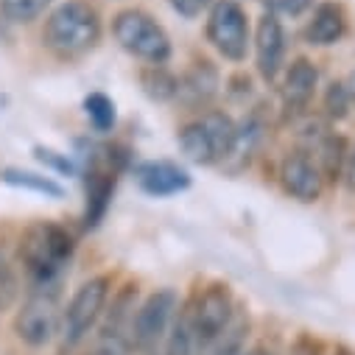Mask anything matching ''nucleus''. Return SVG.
Wrapping results in <instances>:
<instances>
[{
  "mask_svg": "<svg viewBox=\"0 0 355 355\" xmlns=\"http://www.w3.org/2000/svg\"><path fill=\"white\" fill-rule=\"evenodd\" d=\"M266 3H269V12L272 15L300 17V15H305L313 6V0H266Z\"/></svg>",
  "mask_w": 355,
  "mask_h": 355,
  "instance_id": "393cba45",
  "label": "nucleus"
},
{
  "mask_svg": "<svg viewBox=\"0 0 355 355\" xmlns=\"http://www.w3.org/2000/svg\"><path fill=\"white\" fill-rule=\"evenodd\" d=\"M112 37L126 53L148 64H165L171 59V40L165 28L140 9L118 12L112 20Z\"/></svg>",
  "mask_w": 355,
  "mask_h": 355,
  "instance_id": "20e7f679",
  "label": "nucleus"
},
{
  "mask_svg": "<svg viewBox=\"0 0 355 355\" xmlns=\"http://www.w3.org/2000/svg\"><path fill=\"white\" fill-rule=\"evenodd\" d=\"M42 40L59 59H76L93 51L101 40V20L93 6L81 3V0H67L51 12Z\"/></svg>",
  "mask_w": 355,
  "mask_h": 355,
  "instance_id": "f257e3e1",
  "label": "nucleus"
},
{
  "mask_svg": "<svg viewBox=\"0 0 355 355\" xmlns=\"http://www.w3.org/2000/svg\"><path fill=\"white\" fill-rule=\"evenodd\" d=\"M207 40L230 62H243L249 51V20L238 0H213L207 15Z\"/></svg>",
  "mask_w": 355,
  "mask_h": 355,
  "instance_id": "1a4fd4ad",
  "label": "nucleus"
},
{
  "mask_svg": "<svg viewBox=\"0 0 355 355\" xmlns=\"http://www.w3.org/2000/svg\"><path fill=\"white\" fill-rule=\"evenodd\" d=\"M283 59H286V31H283V23L277 20V15L266 12L257 20V28H254V62H257V73L266 81H275L277 73L283 70Z\"/></svg>",
  "mask_w": 355,
  "mask_h": 355,
  "instance_id": "f8f14e48",
  "label": "nucleus"
},
{
  "mask_svg": "<svg viewBox=\"0 0 355 355\" xmlns=\"http://www.w3.org/2000/svg\"><path fill=\"white\" fill-rule=\"evenodd\" d=\"M180 297L171 288H159L154 294H148L132 319V341H135V352L143 355H154L157 347H162L176 313H180Z\"/></svg>",
  "mask_w": 355,
  "mask_h": 355,
  "instance_id": "0eeeda50",
  "label": "nucleus"
},
{
  "mask_svg": "<svg viewBox=\"0 0 355 355\" xmlns=\"http://www.w3.org/2000/svg\"><path fill=\"white\" fill-rule=\"evenodd\" d=\"M51 0H0V12L12 23H34L45 15Z\"/></svg>",
  "mask_w": 355,
  "mask_h": 355,
  "instance_id": "4be33fe9",
  "label": "nucleus"
},
{
  "mask_svg": "<svg viewBox=\"0 0 355 355\" xmlns=\"http://www.w3.org/2000/svg\"><path fill=\"white\" fill-rule=\"evenodd\" d=\"M73 254V238L59 224H31L20 243V257L37 286H56L62 269Z\"/></svg>",
  "mask_w": 355,
  "mask_h": 355,
  "instance_id": "f03ea898",
  "label": "nucleus"
},
{
  "mask_svg": "<svg viewBox=\"0 0 355 355\" xmlns=\"http://www.w3.org/2000/svg\"><path fill=\"white\" fill-rule=\"evenodd\" d=\"M246 338H249V316L243 311H235L224 333L213 341V347L205 355H243L246 352Z\"/></svg>",
  "mask_w": 355,
  "mask_h": 355,
  "instance_id": "a211bd4d",
  "label": "nucleus"
},
{
  "mask_svg": "<svg viewBox=\"0 0 355 355\" xmlns=\"http://www.w3.org/2000/svg\"><path fill=\"white\" fill-rule=\"evenodd\" d=\"M235 300L230 286L213 283L207 286L193 305H188V316H191V327H193V338H196V349L199 355H205L213 341L224 333V327L230 324V319L235 316Z\"/></svg>",
  "mask_w": 355,
  "mask_h": 355,
  "instance_id": "6e6552de",
  "label": "nucleus"
},
{
  "mask_svg": "<svg viewBox=\"0 0 355 355\" xmlns=\"http://www.w3.org/2000/svg\"><path fill=\"white\" fill-rule=\"evenodd\" d=\"M84 112L90 118V123L98 132H110L115 126V104L104 93H90L84 98Z\"/></svg>",
  "mask_w": 355,
  "mask_h": 355,
  "instance_id": "5701e85b",
  "label": "nucleus"
},
{
  "mask_svg": "<svg viewBox=\"0 0 355 355\" xmlns=\"http://www.w3.org/2000/svg\"><path fill=\"white\" fill-rule=\"evenodd\" d=\"M218 90V70L210 62H196L182 78H180V96L185 104L199 107L207 104Z\"/></svg>",
  "mask_w": 355,
  "mask_h": 355,
  "instance_id": "dca6fc26",
  "label": "nucleus"
},
{
  "mask_svg": "<svg viewBox=\"0 0 355 355\" xmlns=\"http://www.w3.org/2000/svg\"><path fill=\"white\" fill-rule=\"evenodd\" d=\"M135 297H137L135 288H123L112 300V308L107 311L87 355H132L135 352V341H132V319L137 311Z\"/></svg>",
  "mask_w": 355,
  "mask_h": 355,
  "instance_id": "9d476101",
  "label": "nucleus"
},
{
  "mask_svg": "<svg viewBox=\"0 0 355 355\" xmlns=\"http://www.w3.org/2000/svg\"><path fill=\"white\" fill-rule=\"evenodd\" d=\"M280 182L288 196L300 202H316L324 188V176L308 151H288L280 162Z\"/></svg>",
  "mask_w": 355,
  "mask_h": 355,
  "instance_id": "9b49d317",
  "label": "nucleus"
},
{
  "mask_svg": "<svg viewBox=\"0 0 355 355\" xmlns=\"http://www.w3.org/2000/svg\"><path fill=\"white\" fill-rule=\"evenodd\" d=\"M344 157H347V148H344V140L336 137V135H324L319 143H316V151H313V159L322 171L324 180L336 182L338 176L344 173Z\"/></svg>",
  "mask_w": 355,
  "mask_h": 355,
  "instance_id": "6ab92c4d",
  "label": "nucleus"
},
{
  "mask_svg": "<svg viewBox=\"0 0 355 355\" xmlns=\"http://www.w3.org/2000/svg\"><path fill=\"white\" fill-rule=\"evenodd\" d=\"M0 180L6 185H15V188H23V191H34V193H42V196H53V199H62L64 191L62 185H56L48 176H40V173H31V171H20V168H6L0 173Z\"/></svg>",
  "mask_w": 355,
  "mask_h": 355,
  "instance_id": "412c9836",
  "label": "nucleus"
},
{
  "mask_svg": "<svg viewBox=\"0 0 355 355\" xmlns=\"http://www.w3.org/2000/svg\"><path fill=\"white\" fill-rule=\"evenodd\" d=\"M336 355H355V352H347V349H338Z\"/></svg>",
  "mask_w": 355,
  "mask_h": 355,
  "instance_id": "2f4dec72",
  "label": "nucleus"
},
{
  "mask_svg": "<svg viewBox=\"0 0 355 355\" xmlns=\"http://www.w3.org/2000/svg\"><path fill=\"white\" fill-rule=\"evenodd\" d=\"M62 311L64 308L59 305L56 286H34V291L26 297L23 308L17 311L15 330L28 347H45L53 338H59Z\"/></svg>",
  "mask_w": 355,
  "mask_h": 355,
  "instance_id": "423d86ee",
  "label": "nucleus"
},
{
  "mask_svg": "<svg viewBox=\"0 0 355 355\" xmlns=\"http://www.w3.org/2000/svg\"><path fill=\"white\" fill-rule=\"evenodd\" d=\"M347 93H349V104L355 107V73H352L349 81H347Z\"/></svg>",
  "mask_w": 355,
  "mask_h": 355,
  "instance_id": "c756f323",
  "label": "nucleus"
},
{
  "mask_svg": "<svg viewBox=\"0 0 355 355\" xmlns=\"http://www.w3.org/2000/svg\"><path fill=\"white\" fill-rule=\"evenodd\" d=\"M349 93H347V84L344 81H333L327 84V90H324V112L336 121H341L349 110Z\"/></svg>",
  "mask_w": 355,
  "mask_h": 355,
  "instance_id": "b1692460",
  "label": "nucleus"
},
{
  "mask_svg": "<svg viewBox=\"0 0 355 355\" xmlns=\"http://www.w3.org/2000/svg\"><path fill=\"white\" fill-rule=\"evenodd\" d=\"M37 159L45 162V165H51V168H56V171H62V173H70V171H73L70 159L56 157V151H48V148H37Z\"/></svg>",
  "mask_w": 355,
  "mask_h": 355,
  "instance_id": "cd10ccee",
  "label": "nucleus"
},
{
  "mask_svg": "<svg viewBox=\"0 0 355 355\" xmlns=\"http://www.w3.org/2000/svg\"><path fill=\"white\" fill-rule=\"evenodd\" d=\"M137 182L148 196H173L191 188V173L173 162H143L137 168Z\"/></svg>",
  "mask_w": 355,
  "mask_h": 355,
  "instance_id": "ddd939ff",
  "label": "nucleus"
},
{
  "mask_svg": "<svg viewBox=\"0 0 355 355\" xmlns=\"http://www.w3.org/2000/svg\"><path fill=\"white\" fill-rule=\"evenodd\" d=\"M316 87H319V70L311 59H294L286 70L283 78V101L288 110L300 112L311 104V98L316 96Z\"/></svg>",
  "mask_w": 355,
  "mask_h": 355,
  "instance_id": "4468645a",
  "label": "nucleus"
},
{
  "mask_svg": "<svg viewBox=\"0 0 355 355\" xmlns=\"http://www.w3.org/2000/svg\"><path fill=\"white\" fill-rule=\"evenodd\" d=\"M168 3H171V9L176 15L193 20V17H199L202 12H207L213 6V0H168Z\"/></svg>",
  "mask_w": 355,
  "mask_h": 355,
  "instance_id": "a878e982",
  "label": "nucleus"
},
{
  "mask_svg": "<svg viewBox=\"0 0 355 355\" xmlns=\"http://www.w3.org/2000/svg\"><path fill=\"white\" fill-rule=\"evenodd\" d=\"M140 84L148 98L154 101H171L176 98V93H180V78H176L173 73H168L162 64H151L140 73Z\"/></svg>",
  "mask_w": 355,
  "mask_h": 355,
  "instance_id": "aec40b11",
  "label": "nucleus"
},
{
  "mask_svg": "<svg viewBox=\"0 0 355 355\" xmlns=\"http://www.w3.org/2000/svg\"><path fill=\"white\" fill-rule=\"evenodd\" d=\"M110 286H112L110 277L98 275V277H90L76 288L73 300L62 311V330H59L62 349H73L90 336V330L104 316V308L110 300Z\"/></svg>",
  "mask_w": 355,
  "mask_h": 355,
  "instance_id": "39448f33",
  "label": "nucleus"
},
{
  "mask_svg": "<svg viewBox=\"0 0 355 355\" xmlns=\"http://www.w3.org/2000/svg\"><path fill=\"white\" fill-rule=\"evenodd\" d=\"M176 143H180L182 154L191 162L213 165V162H218V159H224V157H230L235 151V146H238V126L224 112H207L199 121L182 126Z\"/></svg>",
  "mask_w": 355,
  "mask_h": 355,
  "instance_id": "7ed1b4c3",
  "label": "nucleus"
},
{
  "mask_svg": "<svg viewBox=\"0 0 355 355\" xmlns=\"http://www.w3.org/2000/svg\"><path fill=\"white\" fill-rule=\"evenodd\" d=\"M344 185L349 191H355V143L347 148V157H344Z\"/></svg>",
  "mask_w": 355,
  "mask_h": 355,
  "instance_id": "c85d7f7f",
  "label": "nucleus"
},
{
  "mask_svg": "<svg viewBox=\"0 0 355 355\" xmlns=\"http://www.w3.org/2000/svg\"><path fill=\"white\" fill-rule=\"evenodd\" d=\"M286 355H322V344L311 336H297Z\"/></svg>",
  "mask_w": 355,
  "mask_h": 355,
  "instance_id": "bb28decb",
  "label": "nucleus"
},
{
  "mask_svg": "<svg viewBox=\"0 0 355 355\" xmlns=\"http://www.w3.org/2000/svg\"><path fill=\"white\" fill-rule=\"evenodd\" d=\"M347 31V17L338 3H319L308 23V42L311 45H336Z\"/></svg>",
  "mask_w": 355,
  "mask_h": 355,
  "instance_id": "2eb2a0df",
  "label": "nucleus"
},
{
  "mask_svg": "<svg viewBox=\"0 0 355 355\" xmlns=\"http://www.w3.org/2000/svg\"><path fill=\"white\" fill-rule=\"evenodd\" d=\"M112 191H115V173L96 168L87 180V210H84V227H98L101 218L107 216V207L112 202Z\"/></svg>",
  "mask_w": 355,
  "mask_h": 355,
  "instance_id": "f3484780",
  "label": "nucleus"
},
{
  "mask_svg": "<svg viewBox=\"0 0 355 355\" xmlns=\"http://www.w3.org/2000/svg\"><path fill=\"white\" fill-rule=\"evenodd\" d=\"M243 355H275V352H269V349H246Z\"/></svg>",
  "mask_w": 355,
  "mask_h": 355,
  "instance_id": "7c9ffc66",
  "label": "nucleus"
}]
</instances>
